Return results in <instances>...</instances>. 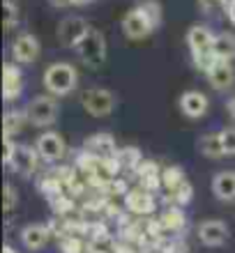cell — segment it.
<instances>
[{
	"label": "cell",
	"mask_w": 235,
	"mask_h": 253,
	"mask_svg": "<svg viewBox=\"0 0 235 253\" xmlns=\"http://www.w3.org/2000/svg\"><path fill=\"white\" fill-rule=\"evenodd\" d=\"M161 23V7L155 0L141 2L122 16V33L127 40H143L152 35Z\"/></svg>",
	"instance_id": "1"
},
{
	"label": "cell",
	"mask_w": 235,
	"mask_h": 253,
	"mask_svg": "<svg viewBox=\"0 0 235 253\" xmlns=\"http://www.w3.org/2000/svg\"><path fill=\"white\" fill-rule=\"evenodd\" d=\"M42 81H44V87L51 92V97H65L79 83V72L69 62H53L44 69Z\"/></svg>",
	"instance_id": "2"
},
{
	"label": "cell",
	"mask_w": 235,
	"mask_h": 253,
	"mask_svg": "<svg viewBox=\"0 0 235 253\" xmlns=\"http://www.w3.org/2000/svg\"><path fill=\"white\" fill-rule=\"evenodd\" d=\"M23 111H26V118L30 125L47 129V126L55 125L58 113H60V106H58V101H55L53 97L40 94V97H33V99L28 101V106L23 108Z\"/></svg>",
	"instance_id": "3"
},
{
	"label": "cell",
	"mask_w": 235,
	"mask_h": 253,
	"mask_svg": "<svg viewBox=\"0 0 235 253\" xmlns=\"http://www.w3.org/2000/svg\"><path fill=\"white\" fill-rule=\"evenodd\" d=\"M81 106L88 115L93 118H104V115H111L118 106V99L115 94L106 87H88L81 94Z\"/></svg>",
	"instance_id": "4"
},
{
	"label": "cell",
	"mask_w": 235,
	"mask_h": 253,
	"mask_svg": "<svg viewBox=\"0 0 235 253\" xmlns=\"http://www.w3.org/2000/svg\"><path fill=\"white\" fill-rule=\"evenodd\" d=\"M76 55L81 58L83 65L101 67V62L106 60V37H104V33L97 28H90V33L76 46Z\"/></svg>",
	"instance_id": "5"
},
{
	"label": "cell",
	"mask_w": 235,
	"mask_h": 253,
	"mask_svg": "<svg viewBox=\"0 0 235 253\" xmlns=\"http://www.w3.org/2000/svg\"><path fill=\"white\" fill-rule=\"evenodd\" d=\"M88 33H90V26H88L86 19H81V16H67V19H62L60 26H58V42L67 48H76Z\"/></svg>",
	"instance_id": "6"
},
{
	"label": "cell",
	"mask_w": 235,
	"mask_h": 253,
	"mask_svg": "<svg viewBox=\"0 0 235 253\" xmlns=\"http://www.w3.org/2000/svg\"><path fill=\"white\" fill-rule=\"evenodd\" d=\"M40 40L33 33H23L12 42V60L16 65H33L40 58Z\"/></svg>",
	"instance_id": "7"
},
{
	"label": "cell",
	"mask_w": 235,
	"mask_h": 253,
	"mask_svg": "<svg viewBox=\"0 0 235 253\" xmlns=\"http://www.w3.org/2000/svg\"><path fill=\"white\" fill-rule=\"evenodd\" d=\"M37 152H40V159L48 161V164H55V161H60L65 157L67 143H65V138H62L60 133L47 131L37 138Z\"/></svg>",
	"instance_id": "8"
},
{
	"label": "cell",
	"mask_w": 235,
	"mask_h": 253,
	"mask_svg": "<svg viewBox=\"0 0 235 253\" xmlns=\"http://www.w3.org/2000/svg\"><path fill=\"white\" fill-rule=\"evenodd\" d=\"M198 240L210 249H217V247H224L226 242L231 240V230L229 226L219 219H208L203 221L198 226Z\"/></svg>",
	"instance_id": "9"
},
{
	"label": "cell",
	"mask_w": 235,
	"mask_h": 253,
	"mask_svg": "<svg viewBox=\"0 0 235 253\" xmlns=\"http://www.w3.org/2000/svg\"><path fill=\"white\" fill-rule=\"evenodd\" d=\"M125 207H127V212L132 214H139V216H150V214L157 210V200L152 196V191L148 189H129L125 193Z\"/></svg>",
	"instance_id": "10"
},
{
	"label": "cell",
	"mask_w": 235,
	"mask_h": 253,
	"mask_svg": "<svg viewBox=\"0 0 235 253\" xmlns=\"http://www.w3.org/2000/svg\"><path fill=\"white\" fill-rule=\"evenodd\" d=\"M217 33H212L208 26L196 23L187 30V46L191 51V55H203V53H212L215 48Z\"/></svg>",
	"instance_id": "11"
},
{
	"label": "cell",
	"mask_w": 235,
	"mask_h": 253,
	"mask_svg": "<svg viewBox=\"0 0 235 253\" xmlns=\"http://www.w3.org/2000/svg\"><path fill=\"white\" fill-rule=\"evenodd\" d=\"M37 161H40L37 147L19 145L12 157V161H9V168H12L16 175H21V177H33V173L37 170Z\"/></svg>",
	"instance_id": "12"
},
{
	"label": "cell",
	"mask_w": 235,
	"mask_h": 253,
	"mask_svg": "<svg viewBox=\"0 0 235 253\" xmlns=\"http://www.w3.org/2000/svg\"><path fill=\"white\" fill-rule=\"evenodd\" d=\"M205 76H208L210 85L215 87L217 92H226L235 85V69L231 65V60H217Z\"/></svg>",
	"instance_id": "13"
},
{
	"label": "cell",
	"mask_w": 235,
	"mask_h": 253,
	"mask_svg": "<svg viewBox=\"0 0 235 253\" xmlns=\"http://www.w3.org/2000/svg\"><path fill=\"white\" fill-rule=\"evenodd\" d=\"M23 92V74L16 62H5L2 67V99L14 101Z\"/></svg>",
	"instance_id": "14"
},
{
	"label": "cell",
	"mask_w": 235,
	"mask_h": 253,
	"mask_svg": "<svg viewBox=\"0 0 235 253\" xmlns=\"http://www.w3.org/2000/svg\"><path fill=\"white\" fill-rule=\"evenodd\" d=\"M210 99L198 90H187V92L180 94V111L191 120H198L208 113Z\"/></svg>",
	"instance_id": "15"
},
{
	"label": "cell",
	"mask_w": 235,
	"mask_h": 253,
	"mask_svg": "<svg viewBox=\"0 0 235 253\" xmlns=\"http://www.w3.org/2000/svg\"><path fill=\"white\" fill-rule=\"evenodd\" d=\"M86 152H90L97 159H113L118 154V143L111 133H94L90 138H86Z\"/></svg>",
	"instance_id": "16"
},
{
	"label": "cell",
	"mask_w": 235,
	"mask_h": 253,
	"mask_svg": "<svg viewBox=\"0 0 235 253\" xmlns=\"http://www.w3.org/2000/svg\"><path fill=\"white\" fill-rule=\"evenodd\" d=\"M48 240H51V230L44 223H28L21 230V242L30 251H42L48 244Z\"/></svg>",
	"instance_id": "17"
},
{
	"label": "cell",
	"mask_w": 235,
	"mask_h": 253,
	"mask_svg": "<svg viewBox=\"0 0 235 253\" xmlns=\"http://www.w3.org/2000/svg\"><path fill=\"white\" fill-rule=\"evenodd\" d=\"M161 170H164V168L157 166V161L143 159V164L136 168L139 180H141V187L148 189V191H159V189H164V184H161Z\"/></svg>",
	"instance_id": "18"
},
{
	"label": "cell",
	"mask_w": 235,
	"mask_h": 253,
	"mask_svg": "<svg viewBox=\"0 0 235 253\" xmlns=\"http://www.w3.org/2000/svg\"><path fill=\"white\" fill-rule=\"evenodd\" d=\"M212 193L217 200L231 203L235 200V173L233 170H222L212 177Z\"/></svg>",
	"instance_id": "19"
},
{
	"label": "cell",
	"mask_w": 235,
	"mask_h": 253,
	"mask_svg": "<svg viewBox=\"0 0 235 253\" xmlns=\"http://www.w3.org/2000/svg\"><path fill=\"white\" fill-rule=\"evenodd\" d=\"M196 150H198L201 157H208V159H222V157H226L224 145H222V133L219 131L203 133L201 138L196 140Z\"/></svg>",
	"instance_id": "20"
},
{
	"label": "cell",
	"mask_w": 235,
	"mask_h": 253,
	"mask_svg": "<svg viewBox=\"0 0 235 253\" xmlns=\"http://www.w3.org/2000/svg\"><path fill=\"white\" fill-rule=\"evenodd\" d=\"M28 122L26 111H19V108H9L2 115V138H12L14 133H19L23 129V125Z\"/></svg>",
	"instance_id": "21"
},
{
	"label": "cell",
	"mask_w": 235,
	"mask_h": 253,
	"mask_svg": "<svg viewBox=\"0 0 235 253\" xmlns=\"http://www.w3.org/2000/svg\"><path fill=\"white\" fill-rule=\"evenodd\" d=\"M212 53L217 55V60H233L235 58V35L233 33H217L215 48Z\"/></svg>",
	"instance_id": "22"
},
{
	"label": "cell",
	"mask_w": 235,
	"mask_h": 253,
	"mask_svg": "<svg viewBox=\"0 0 235 253\" xmlns=\"http://www.w3.org/2000/svg\"><path fill=\"white\" fill-rule=\"evenodd\" d=\"M187 182L185 177V170L180 166H166L161 170V184H164V193H171L175 191L178 187H182Z\"/></svg>",
	"instance_id": "23"
},
{
	"label": "cell",
	"mask_w": 235,
	"mask_h": 253,
	"mask_svg": "<svg viewBox=\"0 0 235 253\" xmlns=\"http://www.w3.org/2000/svg\"><path fill=\"white\" fill-rule=\"evenodd\" d=\"M187 219H185V214L178 210V207H168L164 216H161V226L166 228V230H173V233H180L182 228H185Z\"/></svg>",
	"instance_id": "24"
},
{
	"label": "cell",
	"mask_w": 235,
	"mask_h": 253,
	"mask_svg": "<svg viewBox=\"0 0 235 253\" xmlns=\"http://www.w3.org/2000/svg\"><path fill=\"white\" fill-rule=\"evenodd\" d=\"M115 161H118L120 166H129L136 170V168L143 164L141 150H139V147H122V150H118V154H115Z\"/></svg>",
	"instance_id": "25"
},
{
	"label": "cell",
	"mask_w": 235,
	"mask_h": 253,
	"mask_svg": "<svg viewBox=\"0 0 235 253\" xmlns=\"http://www.w3.org/2000/svg\"><path fill=\"white\" fill-rule=\"evenodd\" d=\"M191 196H194V189H191V184L189 182H185L182 187H178L175 191L166 193V198L173 203V205H187L189 200H191Z\"/></svg>",
	"instance_id": "26"
},
{
	"label": "cell",
	"mask_w": 235,
	"mask_h": 253,
	"mask_svg": "<svg viewBox=\"0 0 235 253\" xmlns=\"http://www.w3.org/2000/svg\"><path fill=\"white\" fill-rule=\"evenodd\" d=\"M2 23H5V30H12L19 23V7L12 0H2Z\"/></svg>",
	"instance_id": "27"
},
{
	"label": "cell",
	"mask_w": 235,
	"mask_h": 253,
	"mask_svg": "<svg viewBox=\"0 0 235 253\" xmlns=\"http://www.w3.org/2000/svg\"><path fill=\"white\" fill-rule=\"evenodd\" d=\"M222 145L226 157H235V126H229V129H222Z\"/></svg>",
	"instance_id": "28"
},
{
	"label": "cell",
	"mask_w": 235,
	"mask_h": 253,
	"mask_svg": "<svg viewBox=\"0 0 235 253\" xmlns=\"http://www.w3.org/2000/svg\"><path fill=\"white\" fill-rule=\"evenodd\" d=\"M198 7H201L203 14H210V16H215L219 14L222 9H226V0H198Z\"/></svg>",
	"instance_id": "29"
},
{
	"label": "cell",
	"mask_w": 235,
	"mask_h": 253,
	"mask_svg": "<svg viewBox=\"0 0 235 253\" xmlns=\"http://www.w3.org/2000/svg\"><path fill=\"white\" fill-rule=\"evenodd\" d=\"M16 147L19 145H16L12 138H2V161H5V166H9V161H12Z\"/></svg>",
	"instance_id": "30"
},
{
	"label": "cell",
	"mask_w": 235,
	"mask_h": 253,
	"mask_svg": "<svg viewBox=\"0 0 235 253\" xmlns=\"http://www.w3.org/2000/svg\"><path fill=\"white\" fill-rule=\"evenodd\" d=\"M5 210L7 212H12L14 207H16V203H19V198H16V191H14V187L12 184H9V182H7L5 184Z\"/></svg>",
	"instance_id": "31"
},
{
	"label": "cell",
	"mask_w": 235,
	"mask_h": 253,
	"mask_svg": "<svg viewBox=\"0 0 235 253\" xmlns=\"http://www.w3.org/2000/svg\"><path fill=\"white\" fill-rule=\"evenodd\" d=\"M62 253H81L83 251V244L74 237H67V240H62V247H60Z\"/></svg>",
	"instance_id": "32"
},
{
	"label": "cell",
	"mask_w": 235,
	"mask_h": 253,
	"mask_svg": "<svg viewBox=\"0 0 235 253\" xmlns=\"http://www.w3.org/2000/svg\"><path fill=\"white\" fill-rule=\"evenodd\" d=\"M164 253H189L187 244L180 240H173V242H168L166 249H164Z\"/></svg>",
	"instance_id": "33"
},
{
	"label": "cell",
	"mask_w": 235,
	"mask_h": 253,
	"mask_svg": "<svg viewBox=\"0 0 235 253\" xmlns=\"http://www.w3.org/2000/svg\"><path fill=\"white\" fill-rule=\"evenodd\" d=\"M51 7H55V9H65V7L74 5V0H47Z\"/></svg>",
	"instance_id": "34"
},
{
	"label": "cell",
	"mask_w": 235,
	"mask_h": 253,
	"mask_svg": "<svg viewBox=\"0 0 235 253\" xmlns=\"http://www.w3.org/2000/svg\"><path fill=\"white\" fill-rule=\"evenodd\" d=\"M226 111H229V115H231V118H233V120H235V94H233V97H231L229 101H226Z\"/></svg>",
	"instance_id": "35"
},
{
	"label": "cell",
	"mask_w": 235,
	"mask_h": 253,
	"mask_svg": "<svg viewBox=\"0 0 235 253\" xmlns=\"http://www.w3.org/2000/svg\"><path fill=\"white\" fill-rule=\"evenodd\" d=\"M226 14H229L231 23H233V26H235V2H229V7H226Z\"/></svg>",
	"instance_id": "36"
},
{
	"label": "cell",
	"mask_w": 235,
	"mask_h": 253,
	"mask_svg": "<svg viewBox=\"0 0 235 253\" xmlns=\"http://www.w3.org/2000/svg\"><path fill=\"white\" fill-rule=\"evenodd\" d=\"M90 2H94V0H74V5L83 7V5H90Z\"/></svg>",
	"instance_id": "37"
},
{
	"label": "cell",
	"mask_w": 235,
	"mask_h": 253,
	"mask_svg": "<svg viewBox=\"0 0 235 253\" xmlns=\"http://www.w3.org/2000/svg\"><path fill=\"white\" fill-rule=\"evenodd\" d=\"M2 253H16V251H14L12 247H7V244H5V249H2Z\"/></svg>",
	"instance_id": "38"
}]
</instances>
